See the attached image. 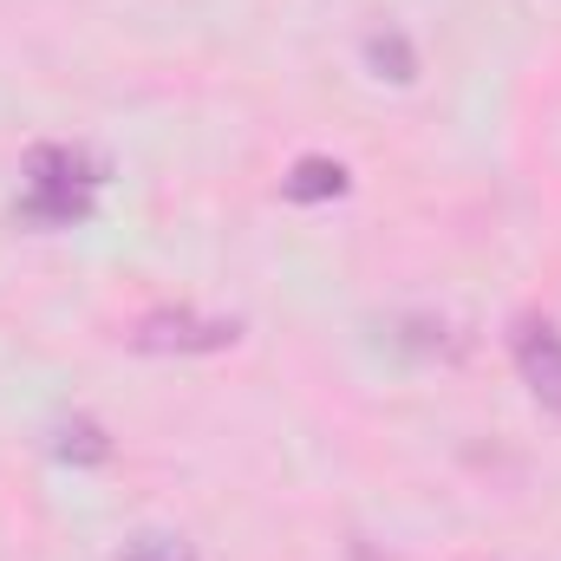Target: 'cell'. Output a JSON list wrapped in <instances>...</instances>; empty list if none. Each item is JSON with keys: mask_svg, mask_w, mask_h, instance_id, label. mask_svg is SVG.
Listing matches in <instances>:
<instances>
[{"mask_svg": "<svg viewBox=\"0 0 561 561\" xmlns=\"http://www.w3.org/2000/svg\"><path fill=\"white\" fill-rule=\"evenodd\" d=\"M125 561H196V556H190V542H176V536H138V542L125 549Z\"/></svg>", "mask_w": 561, "mask_h": 561, "instance_id": "obj_7", "label": "cell"}, {"mask_svg": "<svg viewBox=\"0 0 561 561\" xmlns=\"http://www.w3.org/2000/svg\"><path fill=\"white\" fill-rule=\"evenodd\" d=\"M53 450H59L66 463H105V457H112V437H105L92 419H66L59 437H53Z\"/></svg>", "mask_w": 561, "mask_h": 561, "instance_id": "obj_6", "label": "cell"}, {"mask_svg": "<svg viewBox=\"0 0 561 561\" xmlns=\"http://www.w3.org/2000/svg\"><path fill=\"white\" fill-rule=\"evenodd\" d=\"M346 190V163H333V157H300L287 176H280V196L287 203H327V196H340Z\"/></svg>", "mask_w": 561, "mask_h": 561, "instance_id": "obj_4", "label": "cell"}, {"mask_svg": "<svg viewBox=\"0 0 561 561\" xmlns=\"http://www.w3.org/2000/svg\"><path fill=\"white\" fill-rule=\"evenodd\" d=\"M242 340V320H216V313H190V307H157L131 327L138 353H222Z\"/></svg>", "mask_w": 561, "mask_h": 561, "instance_id": "obj_2", "label": "cell"}, {"mask_svg": "<svg viewBox=\"0 0 561 561\" xmlns=\"http://www.w3.org/2000/svg\"><path fill=\"white\" fill-rule=\"evenodd\" d=\"M510 353H516V373H523V386L542 399V412H556L561 419V327L556 320H516V340H510Z\"/></svg>", "mask_w": 561, "mask_h": 561, "instance_id": "obj_3", "label": "cell"}, {"mask_svg": "<svg viewBox=\"0 0 561 561\" xmlns=\"http://www.w3.org/2000/svg\"><path fill=\"white\" fill-rule=\"evenodd\" d=\"M105 183V163L72 144H39L26 157V190H20V222L33 229H72L92 216V196Z\"/></svg>", "mask_w": 561, "mask_h": 561, "instance_id": "obj_1", "label": "cell"}, {"mask_svg": "<svg viewBox=\"0 0 561 561\" xmlns=\"http://www.w3.org/2000/svg\"><path fill=\"white\" fill-rule=\"evenodd\" d=\"M366 66H373L379 79H392V85H412V79H419V53H412V39H405L399 26L366 33Z\"/></svg>", "mask_w": 561, "mask_h": 561, "instance_id": "obj_5", "label": "cell"}]
</instances>
